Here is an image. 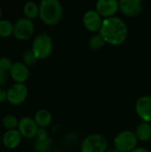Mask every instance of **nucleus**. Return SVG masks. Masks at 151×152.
Returning <instances> with one entry per match:
<instances>
[{
	"instance_id": "c756f323",
	"label": "nucleus",
	"mask_w": 151,
	"mask_h": 152,
	"mask_svg": "<svg viewBox=\"0 0 151 152\" xmlns=\"http://www.w3.org/2000/svg\"><path fill=\"white\" fill-rule=\"evenodd\" d=\"M1 142H2V136L0 135V143H1Z\"/></svg>"
},
{
	"instance_id": "6e6552de",
	"label": "nucleus",
	"mask_w": 151,
	"mask_h": 152,
	"mask_svg": "<svg viewBox=\"0 0 151 152\" xmlns=\"http://www.w3.org/2000/svg\"><path fill=\"white\" fill-rule=\"evenodd\" d=\"M38 128L39 127L34 118L24 117L19 120V126L17 129L19 130L22 137L26 139H33L36 138Z\"/></svg>"
},
{
	"instance_id": "423d86ee",
	"label": "nucleus",
	"mask_w": 151,
	"mask_h": 152,
	"mask_svg": "<svg viewBox=\"0 0 151 152\" xmlns=\"http://www.w3.org/2000/svg\"><path fill=\"white\" fill-rule=\"evenodd\" d=\"M35 32L34 22L25 17L16 20L14 22V30L13 36L21 41L29 39Z\"/></svg>"
},
{
	"instance_id": "4468645a",
	"label": "nucleus",
	"mask_w": 151,
	"mask_h": 152,
	"mask_svg": "<svg viewBox=\"0 0 151 152\" xmlns=\"http://www.w3.org/2000/svg\"><path fill=\"white\" fill-rule=\"evenodd\" d=\"M21 134L18 129L7 130L2 136V143L8 150L16 149L21 142Z\"/></svg>"
},
{
	"instance_id": "bb28decb",
	"label": "nucleus",
	"mask_w": 151,
	"mask_h": 152,
	"mask_svg": "<svg viewBox=\"0 0 151 152\" xmlns=\"http://www.w3.org/2000/svg\"><path fill=\"white\" fill-rule=\"evenodd\" d=\"M132 152H150L146 148H142V147H137L135 150H133Z\"/></svg>"
},
{
	"instance_id": "c85d7f7f",
	"label": "nucleus",
	"mask_w": 151,
	"mask_h": 152,
	"mask_svg": "<svg viewBox=\"0 0 151 152\" xmlns=\"http://www.w3.org/2000/svg\"><path fill=\"white\" fill-rule=\"evenodd\" d=\"M2 12H3V11H2V8H1V6H0V20H1V16H2Z\"/></svg>"
},
{
	"instance_id": "f03ea898",
	"label": "nucleus",
	"mask_w": 151,
	"mask_h": 152,
	"mask_svg": "<svg viewBox=\"0 0 151 152\" xmlns=\"http://www.w3.org/2000/svg\"><path fill=\"white\" fill-rule=\"evenodd\" d=\"M63 14V8L58 0H42L39 4V17L47 26L58 24Z\"/></svg>"
},
{
	"instance_id": "9d476101",
	"label": "nucleus",
	"mask_w": 151,
	"mask_h": 152,
	"mask_svg": "<svg viewBox=\"0 0 151 152\" xmlns=\"http://www.w3.org/2000/svg\"><path fill=\"white\" fill-rule=\"evenodd\" d=\"M135 111L142 122H151V96L140 97L135 103Z\"/></svg>"
},
{
	"instance_id": "1a4fd4ad",
	"label": "nucleus",
	"mask_w": 151,
	"mask_h": 152,
	"mask_svg": "<svg viewBox=\"0 0 151 152\" xmlns=\"http://www.w3.org/2000/svg\"><path fill=\"white\" fill-rule=\"evenodd\" d=\"M95 10L101 17L111 18L119 10V2L117 0H99L95 4Z\"/></svg>"
},
{
	"instance_id": "f257e3e1",
	"label": "nucleus",
	"mask_w": 151,
	"mask_h": 152,
	"mask_svg": "<svg viewBox=\"0 0 151 152\" xmlns=\"http://www.w3.org/2000/svg\"><path fill=\"white\" fill-rule=\"evenodd\" d=\"M99 32L106 43L117 46L122 45L126 40L128 28L122 19L114 16L103 20Z\"/></svg>"
},
{
	"instance_id": "cd10ccee",
	"label": "nucleus",
	"mask_w": 151,
	"mask_h": 152,
	"mask_svg": "<svg viewBox=\"0 0 151 152\" xmlns=\"http://www.w3.org/2000/svg\"><path fill=\"white\" fill-rule=\"evenodd\" d=\"M107 152H119V151H117L116 149H110V150H109Z\"/></svg>"
},
{
	"instance_id": "a211bd4d",
	"label": "nucleus",
	"mask_w": 151,
	"mask_h": 152,
	"mask_svg": "<svg viewBox=\"0 0 151 152\" xmlns=\"http://www.w3.org/2000/svg\"><path fill=\"white\" fill-rule=\"evenodd\" d=\"M14 30V24L6 19L0 20V37H9L13 35Z\"/></svg>"
},
{
	"instance_id": "b1692460",
	"label": "nucleus",
	"mask_w": 151,
	"mask_h": 152,
	"mask_svg": "<svg viewBox=\"0 0 151 152\" xmlns=\"http://www.w3.org/2000/svg\"><path fill=\"white\" fill-rule=\"evenodd\" d=\"M47 137H49L47 130L45 128H38V131H37L36 138L43 139V138H47Z\"/></svg>"
},
{
	"instance_id": "6ab92c4d",
	"label": "nucleus",
	"mask_w": 151,
	"mask_h": 152,
	"mask_svg": "<svg viewBox=\"0 0 151 152\" xmlns=\"http://www.w3.org/2000/svg\"><path fill=\"white\" fill-rule=\"evenodd\" d=\"M52 140L50 137L47 138H36L34 142V149L36 152H47L51 150Z\"/></svg>"
},
{
	"instance_id": "4be33fe9",
	"label": "nucleus",
	"mask_w": 151,
	"mask_h": 152,
	"mask_svg": "<svg viewBox=\"0 0 151 152\" xmlns=\"http://www.w3.org/2000/svg\"><path fill=\"white\" fill-rule=\"evenodd\" d=\"M22 58H23V63L26 64L28 67V66H32L36 63V61H37L32 52V50H26L24 53H23V55H22Z\"/></svg>"
},
{
	"instance_id": "20e7f679",
	"label": "nucleus",
	"mask_w": 151,
	"mask_h": 152,
	"mask_svg": "<svg viewBox=\"0 0 151 152\" xmlns=\"http://www.w3.org/2000/svg\"><path fill=\"white\" fill-rule=\"evenodd\" d=\"M138 139L134 132L124 130L114 139V147L119 152H132L137 148Z\"/></svg>"
},
{
	"instance_id": "a878e982",
	"label": "nucleus",
	"mask_w": 151,
	"mask_h": 152,
	"mask_svg": "<svg viewBox=\"0 0 151 152\" xmlns=\"http://www.w3.org/2000/svg\"><path fill=\"white\" fill-rule=\"evenodd\" d=\"M7 101V93L4 90H0V102Z\"/></svg>"
},
{
	"instance_id": "aec40b11",
	"label": "nucleus",
	"mask_w": 151,
	"mask_h": 152,
	"mask_svg": "<svg viewBox=\"0 0 151 152\" xmlns=\"http://www.w3.org/2000/svg\"><path fill=\"white\" fill-rule=\"evenodd\" d=\"M2 124H3V126L5 129H7V130H14V129L18 128L19 120L14 115L8 114V115H5L3 118Z\"/></svg>"
},
{
	"instance_id": "f3484780",
	"label": "nucleus",
	"mask_w": 151,
	"mask_h": 152,
	"mask_svg": "<svg viewBox=\"0 0 151 152\" xmlns=\"http://www.w3.org/2000/svg\"><path fill=\"white\" fill-rule=\"evenodd\" d=\"M22 11L25 18L32 20L39 16V4L33 1H28L24 4Z\"/></svg>"
},
{
	"instance_id": "7ed1b4c3",
	"label": "nucleus",
	"mask_w": 151,
	"mask_h": 152,
	"mask_svg": "<svg viewBox=\"0 0 151 152\" xmlns=\"http://www.w3.org/2000/svg\"><path fill=\"white\" fill-rule=\"evenodd\" d=\"M31 50L36 60L48 58L53 50V42L51 36L46 32L37 34L34 37Z\"/></svg>"
},
{
	"instance_id": "9b49d317",
	"label": "nucleus",
	"mask_w": 151,
	"mask_h": 152,
	"mask_svg": "<svg viewBox=\"0 0 151 152\" xmlns=\"http://www.w3.org/2000/svg\"><path fill=\"white\" fill-rule=\"evenodd\" d=\"M103 20L96 10H88L83 16V23L85 28L91 32L100 31Z\"/></svg>"
},
{
	"instance_id": "5701e85b",
	"label": "nucleus",
	"mask_w": 151,
	"mask_h": 152,
	"mask_svg": "<svg viewBox=\"0 0 151 152\" xmlns=\"http://www.w3.org/2000/svg\"><path fill=\"white\" fill-rule=\"evenodd\" d=\"M12 61L8 57H0V69L4 71H10L12 66Z\"/></svg>"
},
{
	"instance_id": "ddd939ff",
	"label": "nucleus",
	"mask_w": 151,
	"mask_h": 152,
	"mask_svg": "<svg viewBox=\"0 0 151 152\" xmlns=\"http://www.w3.org/2000/svg\"><path fill=\"white\" fill-rule=\"evenodd\" d=\"M9 74L12 80L16 83L24 84V82H26L29 77V69L28 67L23 62L16 61L13 62Z\"/></svg>"
},
{
	"instance_id": "412c9836",
	"label": "nucleus",
	"mask_w": 151,
	"mask_h": 152,
	"mask_svg": "<svg viewBox=\"0 0 151 152\" xmlns=\"http://www.w3.org/2000/svg\"><path fill=\"white\" fill-rule=\"evenodd\" d=\"M105 44H106L105 40L100 34L93 36L89 40V46L93 51L100 50L101 48H102L105 45Z\"/></svg>"
},
{
	"instance_id": "dca6fc26",
	"label": "nucleus",
	"mask_w": 151,
	"mask_h": 152,
	"mask_svg": "<svg viewBox=\"0 0 151 152\" xmlns=\"http://www.w3.org/2000/svg\"><path fill=\"white\" fill-rule=\"evenodd\" d=\"M134 133L138 141L148 142L151 139V125L150 123L142 122L138 125Z\"/></svg>"
},
{
	"instance_id": "2eb2a0df",
	"label": "nucleus",
	"mask_w": 151,
	"mask_h": 152,
	"mask_svg": "<svg viewBox=\"0 0 151 152\" xmlns=\"http://www.w3.org/2000/svg\"><path fill=\"white\" fill-rule=\"evenodd\" d=\"M52 119L53 117L51 112L45 109H41L37 110L34 117V120L36 121L39 128H45L49 126L52 123Z\"/></svg>"
},
{
	"instance_id": "f8f14e48",
	"label": "nucleus",
	"mask_w": 151,
	"mask_h": 152,
	"mask_svg": "<svg viewBox=\"0 0 151 152\" xmlns=\"http://www.w3.org/2000/svg\"><path fill=\"white\" fill-rule=\"evenodd\" d=\"M142 2L141 0H121L119 1V10L128 17L139 15L142 11Z\"/></svg>"
},
{
	"instance_id": "0eeeda50",
	"label": "nucleus",
	"mask_w": 151,
	"mask_h": 152,
	"mask_svg": "<svg viewBox=\"0 0 151 152\" xmlns=\"http://www.w3.org/2000/svg\"><path fill=\"white\" fill-rule=\"evenodd\" d=\"M7 102L12 105H20L25 102L28 89L25 84L15 83L7 90Z\"/></svg>"
},
{
	"instance_id": "39448f33",
	"label": "nucleus",
	"mask_w": 151,
	"mask_h": 152,
	"mask_svg": "<svg viewBox=\"0 0 151 152\" xmlns=\"http://www.w3.org/2000/svg\"><path fill=\"white\" fill-rule=\"evenodd\" d=\"M107 149L106 138L98 134L86 136L81 143V152H106Z\"/></svg>"
},
{
	"instance_id": "393cba45",
	"label": "nucleus",
	"mask_w": 151,
	"mask_h": 152,
	"mask_svg": "<svg viewBox=\"0 0 151 152\" xmlns=\"http://www.w3.org/2000/svg\"><path fill=\"white\" fill-rule=\"evenodd\" d=\"M8 78V74L6 71H4L0 69V86L4 85Z\"/></svg>"
}]
</instances>
